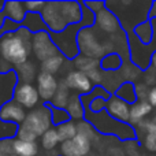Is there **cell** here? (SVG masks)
<instances>
[{
    "label": "cell",
    "mask_w": 156,
    "mask_h": 156,
    "mask_svg": "<svg viewBox=\"0 0 156 156\" xmlns=\"http://www.w3.org/2000/svg\"><path fill=\"white\" fill-rule=\"evenodd\" d=\"M15 137L18 138V140H21V141H27V143H36V140L38 138L37 136L32 132V130L27 129V127L23 126V125H19L18 126Z\"/></svg>",
    "instance_id": "1f68e13d"
},
{
    "label": "cell",
    "mask_w": 156,
    "mask_h": 156,
    "mask_svg": "<svg viewBox=\"0 0 156 156\" xmlns=\"http://www.w3.org/2000/svg\"><path fill=\"white\" fill-rule=\"evenodd\" d=\"M152 112V105L148 101H138L136 104L130 105V121L129 125L136 127L141 121L145 119Z\"/></svg>",
    "instance_id": "ac0fdd59"
},
{
    "label": "cell",
    "mask_w": 156,
    "mask_h": 156,
    "mask_svg": "<svg viewBox=\"0 0 156 156\" xmlns=\"http://www.w3.org/2000/svg\"><path fill=\"white\" fill-rule=\"evenodd\" d=\"M122 66V58L116 52L107 54L100 59V70L103 71H116Z\"/></svg>",
    "instance_id": "484cf974"
},
{
    "label": "cell",
    "mask_w": 156,
    "mask_h": 156,
    "mask_svg": "<svg viewBox=\"0 0 156 156\" xmlns=\"http://www.w3.org/2000/svg\"><path fill=\"white\" fill-rule=\"evenodd\" d=\"M147 101H148L152 107H156V88H152L151 90H149V94H148Z\"/></svg>",
    "instance_id": "f35d334b"
},
{
    "label": "cell",
    "mask_w": 156,
    "mask_h": 156,
    "mask_svg": "<svg viewBox=\"0 0 156 156\" xmlns=\"http://www.w3.org/2000/svg\"><path fill=\"white\" fill-rule=\"evenodd\" d=\"M49 110H51V119H52V126L54 127L71 121L70 115H69V112L65 108H56V107L49 105Z\"/></svg>",
    "instance_id": "4dcf8cb0"
},
{
    "label": "cell",
    "mask_w": 156,
    "mask_h": 156,
    "mask_svg": "<svg viewBox=\"0 0 156 156\" xmlns=\"http://www.w3.org/2000/svg\"><path fill=\"white\" fill-rule=\"evenodd\" d=\"M63 18L69 26L80 25L82 21V4L78 2H60Z\"/></svg>",
    "instance_id": "2e32d148"
},
{
    "label": "cell",
    "mask_w": 156,
    "mask_h": 156,
    "mask_svg": "<svg viewBox=\"0 0 156 156\" xmlns=\"http://www.w3.org/2000/svg\"><path fill=\"white\" fill-rule=\"evenodd\" d=\"M90 30L92 27H83L78 32L80 55L97 59V58H101L104 55V48H103V45H100V43L96 40V36Z\"/></svg>",
    "instance_id": "52a82bcc"
},
{
    "label": "cell",
    "mask_w": 156,
    "mask_h": 156,
    "mask_svg": "<svg viewBox=\"0 0 156 156\" xmlns=\"http://www.w3.org/2000/svg\"><path fill=\"white\" fill-rule=\"evenodd\" d=\"M92 141L82 134L65 141L59 145V156H86L90 152Z\"/></svg>",
    "instance_id": "30bf717a"
},
{
    "label": "cell",
    "mask_w": 156,
    "mask_h": 156,
    "mask_svg": "<svg viewBox=\"0 0 156 156\" xmlns=\"http://www.w3.org/2000/svg\"><path fill=\"white\" fill-rule=\"evenodd\" d=\"M56 132L60 138V144H62V143H65V141H69V140H71V138H74L78 134L77 123L74 121H69V122H66V123L56 126Z\"/></svg>",
    "instance_id": "f546056e"
},
{
    "label": "cell",
    "mask_w": 156,
    "mask_h": 156,
    "mask_svg": "<svg viewBox=\"0 0 156 156\" xmlns=\"http://www.w3.org/2000/svg\"><path fill=\"white\" fill-rule=\"evenodd\" d=\"M85 121H88L94 127V130L101 134H114L121 140H132L136 137L134 127L130 126L129 123H122L111 118L105 110L99 114L85 110Z\"/></svg>",
    "instance_id": "7a4b0ae2"
},
{
    "label": "cell",
    "mask_w": 156,
    "mask_h": 156,
    "mask_svg": "<svg viewBox=\"0 0 156 156\" xmlns=\"http://www.w3.org/2000/svg\"><path fill=\"white\" fill-rule=\"evenodd\" d=\"M63 81H65V83L67 85V88L70 89V90L81 93V96L90 93L94 88L93 83L89 80V77L86 76L85 73H81V71H78V70L70 71Z\"/></svg>",
    "instance_id": "4fadbf2b"
},
{
    "label": "cell",
    "mask_w": 156,
    "mask_h": 156,
    "mask_svg": "<svg viewBox=\"0 0 156 156\" xmlns=\"http://www.w3.org/2000/svg\"><path fill=\"white\" fill-rule=\"evenodd\" d=\"M70 89L67 88V85L65 83V81H62V82L59 83V88H58V92L54 96V99H52V101L49 103V105H52V107H56V108H65L67 107L69 101H70Z\"/></svg>",
    "instance_id": "603a6c76"
},
{
    "label": "cell",
    "mask_w": 156,
    "mask_h": 156,
    "mask_svg": "<svg viewBox=\"0 0 156 156\" xmlns=\"http://www.w3.org/2000/svg\"><path fill=\"white\" fill-rule=\"evenodd\" d=\"M105 111L111 118L116 119L122 123H129L130 121V105L122 99H119L115 94H111V97L107 100Z\"/></svg>",
    "instance_id": "7c38bea8"
},
{
    "label": "cell",
    "mask_w": 156,
    "mask_h": 156,
    "mask_svg": "<svg viewBox=\"0 0 156 156\" xmlns=\"http://www.w3.org/2000/svg\"><path fill=\"white\" fill-rule=\"evenodd\" d=\"M83 4H85L90 11H93L94 14H97L100 10H103V8L105 7L104 2H86V3H83Z\"/></svg>",
    "instance_id": "74e56055"
},
{
    "label": "cell",
    "mask_w": 156,
    "mask_h": 156,
    "mask_svg": "<svg viewBox=\"0 0 156 156\" xmlns=\"http://www.w3.org/2000/svg\"><path fill=\"white\" fill-rule=\"evenodd\" d=\"M36 88H37L40 99L44 101V104H49L54 99V96L56 94L59 82H58L55 76L40 71L36 77Z\"/></svg>",
    "instance_id": "9c48e42d"
},
{
    "label": "cell",
    "mask_w": 156,
    "mask_h": 156,
    "mask_svg": "<svg viewBox=\"0 0 156 156\" xmlns=\"http://www.w3.org/2000/svg\"><path fill=\"white\" fill-rule=\"evenodd\" d=\"M18 85V76L15 70H11L5 74H0V108L5 103L11 101L10 97H12L14 89Z\"/></svg>",
    "instance_id": "5bb4252c"
},
{
    "label": "cell",
    "mask_w": 156,
    "mask_h": 156,
    "mask_svg": "<svg viewBox=\"0 0 156 156\" xmlns=\"http://www.w3.org/2000/svg\"><path fill=\"white\" fill-rule=\"evenodd\" d=\"M105 104H107V100L105 99H103V97H96V99H93L89 103V105L85 110H89L90 112H94V114H99L105 110Z\"/></svg>",
    "instance_id": "836d02e7"
},
{
    "label": "cell",
    "mask_w": 156,
    "mask_h": 156,
    "mask_svg": "<svg viewBox=\"0 0 156 156\" xmlns=\"http://www.w3.org/2000/svg\"><path fill=\"white\" fill-rule=\"evenodd\" d=\"M18 76V82H23V83H32V81L37 77L34 71V65L33 63H25L22 66H18V67L14 69Z\"/></svg>",
    "instance_id": "f1b7e54d"
},
{
    "label": "cell",
    "mask_w": 156,
    "mask_h": 156,
    "mask_svg": "<svg viewBox=\"0 0 156 156\" xmlns=\"http://www.w3.org/2000/svg\"><path fill=\"white\" fill-rule=\"evenodd\" d=\"M86 76L89 77V80H90L92 83H96V86H97V83H100L103 81V73L100 69H96V70L90 71V73H88Z\"/></svg>",
    "instance_id": "8d00e7d4"
},
{
    "label": "cell",
    "mask_w": 156,
    "mask_h": 156,
    "mask_svg": "<svg viewBox=\"0 0 156 156\" xmlns=\"http://www.w3.org/2000/svg\"><path fill=\"white\" fill-rule=\"evenodd\" d=\"M11 141H12V151L16 156H37L38 155L37 143H27V141H21L18 138Z\"/></svg>",
    "instance_id": "44dd1931"
},
{
    "label": "cell",
    "mask_w": 156,
    "mask_h": 156,
    "mask_svg": "<svg viewBox=\"0 0 156 156\" xmlns=\"http://www.w3.org/2000/svg\"><path fill=\"white\" fill-rule=\"evenodd\" d=\"M41 16L44 19V23L49 33H59L63 32L69 26L67 22L63 18L62 10H60V2H48L45 3Z\"/></svg>",
    "instance_id": "8992f818"
},
{
    "label": "cell",
    "mask_w": 156,
    "mask_h": 156,
    "mask_svg": "<svg viewBox=\"0 0 156 156\" xmlns=\"http://www.w3.org/2000/svg\"><path fill=\"white\" fill-rule=\"evenodd\" d=\"M137 38L141 41L143 44H149L154 38V26H152V22L151 21H145V22H141L140 25L134 27L133 30Z\"/></svg>",
    "instance_id": "4316f807"
},
{
    "label": "cell",
    "mask_w": 156,
    "mask_h": 156,
    "mask_svg": "<svg viewBox=\"0 0 156 156\" xmlns=\"http://www.w3.org/2000/svg\"><path fill=\"white\" fill-rule=\"evenodd\" d=\"M32 33L22 26H19L15 32L5 33L0 38L2 59L15 67L27 63L32 52Z\"/></svg>",
    "instance_id": "6da1fadb"
},
{
    "label": "cell",
    "mask_w": 156,
    "mask_h": 156,
    "mask_svg": "<svg viewBox=\"0 0 156 156\" xmlns=\"http://www.w3.org/2000/svg\"><path fill=\"white\" fill-rule=\"evenodd\" d=\"M12 99L15 103H18L21 107H23L25 110H34L37 107L38 101H40V94L37 92L33 83H23L18 82V85L14 89Z\"/></svg>",
    "instance_id": "ba28073f"
},
{
    "label": "cell",
    "mask_w": 156,
    "mask_h": 156,
    "mask_svg": "<svg viewBox=\"0 0 156 156\" xmlns=\"http://www.w3.org/2000/svg\"><path fill=\"white\" fill-rule=\"evenodd\" d=\"M23 126L30 129L38 138L48 132L52 126V119H51V110H49V104H43L41 107H37L27 112L26 119H25Z\"/></svg>",
    "instance_id": "277c9868"
},
{
    "label": "cell",
    "mask_w": 156,
    "mask_h": 156,
    "mask_svg": "<svg viewBox=\"0 0 156 156\" xmlns=\"http://www.w3.org/2000/svg\"><path fill=\"white\" fill-rule=\"evenodd\" d=\"M3 7H4V3H0V11H3Z\"/></svg>",
    "instance_id": "b9f144b4"
},
{
    "label": "cell",
    "mask_w": 156,
    "mask_h": 156,
    "mask_svg": "<svg viewBox=\"0 0 156 156\" xmlns=\"http://www.w3.org/2000/svg\"><path fill=\"white\" fill-rule=\"evenodd\" d=\"M83 29L82 25H71L67 26L63 32L51 33V37L56 45L58 51L66 58V59H76L80 55L78 48V32Z\"/></svg>",
    "instance_id": "3957f363"
},
{
    "label": "cell",
    "mask_w": 156,
    "mask_h": 156,
    "mask_svg": "<svg viewBox=\"0 0 156 156\" xmlns=\"http://www.w3.org/2000/svg\"><path fill=\"white\" fill-rule=\"evenodd\" d=\"M4 22H5V16H4V14H3V11H0V27L3 26Z\"/></svg>",
    "instance_id": "ab89813d"
},
{
    "label": "cell",
    "mask_w": 156,
    "mask_h": 156,
    "mask_svg": "<svg viewBox=\"0 0 156 156\" xmlns=\"http://www.w3.org/2000/svg\"><path fill=\"white\" fill-rule=\"evenodd\" d=\"M40 145L45 151H54L55 148L60 145V138L58 136L56 127H51L48 132H45L40 137Z\"/></svg>",
    "instance_id": "d4e9b609"
},
{
    "label": "cell",
    "mask_w": 156,
    "mask_h": 156,
    "mask_svg": "<svg viewBox=\"0 0 156 156\" xmlns=\"http://www.w3.org/2000/svg\"><path fill=\"white\" fill-rule=\"evenodd\" d=\"M74 65H76L78 71L88 74L90 71L96 70V69H100V60L94 59V58L85 56V55H78L74 59Z\"/></svg>",
    "instance_id": "cb8c5ba5"
},
{
    "label": "cell",
    "mask_w": 156,
    "mask_h": 156,
    "mask_svg": "<svg viewBox=\"0 0 156 156\" xmlns=\"http://www.w3.org/2000/svg\"><path fill=\"white\" fill-rule=\"evenodd\" d=\"M45 5V2H26L25 8L27 12H41Z\"/></svg>",
    "instance_id": "e575fe53"
},
{
    "label": "cell",
    "mask_w": 156,
    "mask_h": 156,
    "mask_svg": "<svg viewBox=\"0 0 156 156\" xmlns=\"http://www.w3.org/2000/svg\"><path fill=\"white\" fill-rule=\"evenodd\" d=\"M151 62H152V66L155 67V70H156V51L154 52V55H152V59H151Z\"/></svg>",
    "instance_id": "60d3db41"
},
{
    "label": "cell",
    "mask_w": 156,
    "mask_h": 156,
    "mask_svg": "<svg viewBox=\"0 0 156 156\" xmlns=\"http://www.w3.org/2000/svg\"><path fill=\"white\" fill-rule=\"evenodd\" d=\"M3 14H4L5 19L15 22V23L21 25L23 19L26 18V8H25V3L22 2H5L4 7H3Z\"/></svg>",
    "instance_id": "e0dca14e"
},
{
    "label": "cell",
    "mask_w": 156,
    "mask_h": 156,
    "mask_svg": "<svg viewBox=\"0 0 156 156\" xmlns=\"http://www.w3.org/2000/svg\"><path fill=\"white\" fill-rule=\"evenodd\" d=\"M76 123H77V132H78V134L85 136L86 138H89V140L92 141V138L94 137V133H96L94 127L92 126V125L89 123L88 121H85V119H82V121H80V122H76Z\"/></svg>",
    "instance_id": "d6a6232c"
},
{
    "label": "cell",
    "mask_w": 156,
    "mask_h": 156,
    "mask_svg": "<svg viewBox=\"0 0 156 156\" xmlns=\"http://www.w3.org/2000/svg\"><path fill=\"white\" fill-rule=\"evenodd\" d=\"M65 59L66 58L63 56L62 54H58V55H55V56L49 58V59L44 60V62H41V71L55 76V74L62 69Z\"/></svg>",
    "instance_id": "83f0119b"
},
{
    "label": "cell",
    "mask_w": 156,
    "mask_h": 156,
    "mask_svg": "<svg viewBox=\"0 0 156 156\" xmlns=\"http://www.w3.org/2000/svg\"><path fill=\"white\" fill-rule=\"evenodd\" d=\"M96 25H99L100 29L105 33H115L121 29L119 19L107 7H104L96 14Z\"/></svg>",
    "instance_id": "9a60e30c"
},
{
    "label": "cell",
    "mask_w": 156,
    "mask_h": 156,
    "mask_svg": "<svg viewBox=\"0 0 156 156\" xmlns=\"http://www.w3.org/2000/svg\"><path fill=\"white\" fill-rule=\"evenodd\" d=\"M12 151V141L10 140H0V156H7Z\"/></svg>",
    "instance_id": "d590c367"
},
{
    "label": "cell",
    "mask_w": 156,
    "mask_h": 156,
    "mask_svg": "<svg viewBox=\"0 0 156 156\" xmlns=\"http://www.w3.org/2000/svg\"><path fill=\"white\" fill-rule=\"evenodd\" d=\"M66 111L69 112L71 121H82L85 119V107H83L82 101H81V96H74L70 97V101H69L67 107H66Z\"/></svg>",
    "instance_id": "7402d4cb"
},
{
    "label": "cell",
    "mask_w": 156,
    "mask_h": 156,
    "mask_svg": "<svg viewBox=\"0 0 156 156\" xmlns=\"http://www.w3.org/2000/svg\"><path fill=\"white\" fill-rule=\"evenodd\" d=\"M151 121H152V122H154V123L156 125V115H155V116H154V118H152V119H151Z\"/></svg>",
    "instance_id": "7bdbcfd3"
},
{
    "label": "cell",
    "mask_w": 156,
    "mask_h": 156,
    "mask_svg": "<svg viewBox=\"0 0 156 156\" xmlns=\"http://www.w3.org/2000/svg\"><path fill=\"white\" fill-rule=\"evenodd\" d=\"M32 51L34 56L38 60L44 62V60L49 59V58L55 56V55L60 54L58 51L56 45H55L54 40L51 37V33L48 30H43V32L34 33L32 37Z\"/></svg>",
    "instance_id": "5b68a950"
},
{
    "label": "cell",
    "mask_w": 156,
    "mask_h": 156,
    "mask_svg": "<svg viewBox=\"0 0 156 156\" xmlns=\"http://www.w3.org/2000/svg\"><path fill=\"white\" fill-rule=\"evenodd\" d=\"M26 110L23 107L15 103L14 100L5 103L2 108H0V121L8 125H15L19 126L25 122L26 119Z\"/></svg>",
    "instance_id": "8fae6325"
},
{
    "label": "cell",
    "mask_w": 156,
    "mask_h": 156,
    "mask_svg": "<svg viewBox=\"0 0 156 156\" xmlns=\"http://www.w3.org/2000/svg\"><path fill=\"white\" fill-rule=\"evenodd\" d=\"M21 26L27 29L32 34L43 32V30H47V26H45V23H44V19L40 12H27L26 18L23 19Z\"/></svg>",
    "instance_id": "d6986e66"
},
{
    "label": "cell",
    "mask_w": 156,
    "mask_h": 156,
    "mask_svg": "<svg viewBox=\"0 0 156 156\" xmlns=\"http://www.w3.org/2000/svg\"><path fill=\"white\" fill-rule=\"evenodd\" d=\"M115 96H118L119 99H122L123 101H126L127 104H136L138 100L137 93H136V85L132 82V81H126V82L121 83L118 89H116Z\"/></svg>",
    "instance_id": "ffe728a7"
}]
</instances>
